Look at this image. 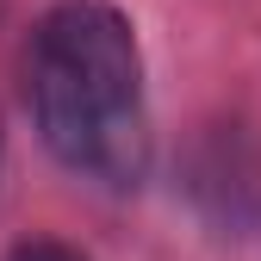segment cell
Returning <instances> with one entry per match:
<instances>
[{"label": "cell", "mask_w": 261, "mask_h": 261, "mask_svg": "<svg viewBox=\"0 0 261 261\" xmlns=\"http://www.w3.org/2000/svg\"><path fill=\"white\" fill-rule=\"evenodd\" d=\"M31 112L62 168L137 187L149 168L143 56L118 7L62 0L31 38Z\"/></svg>", "instance_id": "1"}, {"label": "cell", "mask_w": 261, "mask_h": 261, "mask_svg": "<svg viewBox=\"0 0 261 261\" xmlns=\"http://www.w3.org/2000/svg\"><path fill=\"white\" fill-rule=\"evenodd\" d=\"M13 261H87V255L62 249V243H25V249H13Z\"/></svg>", "instance_id": "2"}]
</instances>
